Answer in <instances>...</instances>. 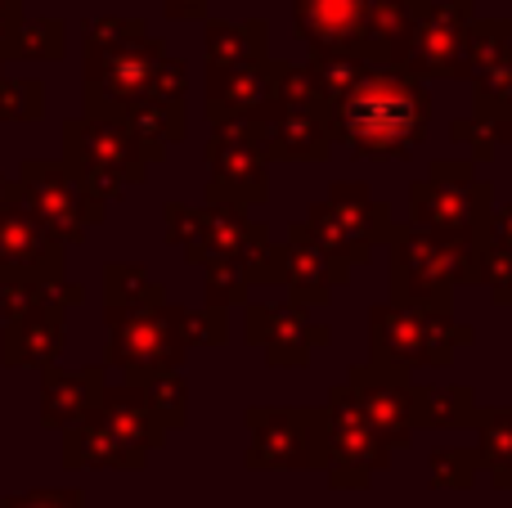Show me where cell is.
Here are the masks:
<instances>
[{
	"instance_id": "cell-1",
	"label": "cell",
	"mask_w": 512,
	"mask_h": 508,
	"mask_svg": "<svg viewBox=\"0 0 512 508\" xmlns=\"http://www.w3.org/2000/svg\"><path fill=\"white\" fill-rule=\"evenodd\" d=\"M333 144H346L351 158L396 162L409 158L427 140L432 126V95L418 77L396 63H369L364 77L324 113Z\"/></svg>"
},
{
	"instance_id": "cell-2",
	"label": "cell",
	"mask_w": 512,
	"mask_h": 508,
	"mask_svg": "<svg viewBox=\"0 0 512 508\" xmlns=\"http://www.w3.org/2000/svg\"><path fill=\"white\" fill-rule=\"evenodd\" d=\"M86 117L113 122L122 108L153 99L158 68L167 59V45L149 32L144 18H86Z\"/></svg>"
},
{
	"instance_id": "cell-3",
	"label": "cell",
	"mask_w": 512,
	"mask_h": 508,
	"mask_svg": "<svg viewBox=\"0 0 512 508\" xmlns=\"http://www.w3.org/2000/svg\"><path fill=\"white\" fill-rule=\"evenodd\" d=\"M477 234H436L418 225H396L391 252V302L409 311L454 315V288L477 279Z\"/></svg>"
},
{
	"instance_id": "cell-4",
	"label": "cell",
	"mask_w": 512,
	"mask_h": 508,
	"mask_svg": "<svg viewBox=\"0 0 512 508\" xmlns=\"http://www.w3.org/2000/svg\"><path fill=\"white\" fill-rule=\"evenodd\" d=\"M477 333L468 324H454L445 311H409V306L382 302L369 311V365L387 369H441L454 365V351L472 347Z\"/></svg>"
},
{
	"instance_id": "cell-5",
	"label": "cell",
	"mask_w": 512,
	"mask_h": 508,
	"mask_svg": "<svg viewBox=\"0 0 512 508\" xmlns=\"http://www.w3.org/2000/svg\"><path fill=\"white\" fill-rule=\"evenodd\" d=\"M63 167L99 198L113 203L126 194V185H140L149 176V153L126 131L122 122L108 117H68L63 122Z\"/></svg>"
},
{
	"instance_id": "cell-6",
	"label": "cell",
	"mask_w": 512,
	"mask_h": 508,
	"mask_svg": "<svg viewBox=\"0 0 512 508\" xmlns=\"http://www.w3.org/2000/svg\"><path fill=\"white\" fill-rule=\"evenodd\" d=\"M297 225L306 230V239H315L328 257L346 266H364L378 252V243H387L396 230L391 207L373 198V189L360 180H333L328 198L310 203Z\"/></svg>"
},
{
	"instance_id": "cell-7",
	"label": "cell",
	"mask_w": 512,
	"mask_h": 508,
	"mask_svg": "<svg viewBox=\"0 0 512 508\" xmlns=\"http://www.w3.org/2000/svg\"><path fill=\"white\" fill-rule=\"evenodd\" d=\"M248 423V455L252 473H310L324 468V410L306 405H252Z\"/></svg>"
},
{
	"instance_id": "cell-8",
	"label": "cell",
	"mask_w": 512,
	"mask_h": 508,
	"mask_svg": "<svg viewBox=\"0 0 512 508\" xmlns=\"http://www.w3.org/2000/svg\"><path fill=\"white\" fill-rule=\"evenodd\" d=\"M472 5L463 0H414L409 5L405 36L396 41L387 63L400 72L427 81V77H463V45H468Z\"/></svg>"
},
{
	"instance_id": "cell-9",
	"label": "cell",
	"mask_w": 512,
	"mask_h": 508,
	"mask_svg": "<svg viewBox=\"0 0 512 508\" xmlns=\"http://www.w3.org/2000/svg\"><path fill=\"white\" fill-rule=\"evenodd\" d=\"M108 320V351L104 365L122 369V383L140 387L158 374H180L189 351L180 347L176 329L167 320V302L144 311H104Z\"/></svg>"
},
{
	"instance_id": "cell-10",
	"label": "cell",
	"mask_w": 512,
	"mask_h": 508,
	"mask_svg": "<svg viewBox=\"0 0 512 508\" xmlns=\"http://www.w3.org/2000/svg\"><path fill=\"white\" fill-rule=\"evenodd\" d=\"M14 185L23 189L27 207L41 216V225L63 243V248L86 239L90 225H99L108 212V203H99V198L54 158H23Z\"/></svg>"
},
{
	"instance_id": "cell-11",
	"label": "cell",
	"mask_w": 512,
	"mask_h": 508,
	"mask_svg": "<svg viewBox=\"0 0 512 508\" xmlns=\"http://www.w3.org/2000/svg\"><path fill=\"white\" fill-rule=\"evenodd\" d=\"M68 252L27 207L23 189L9 180L0 194V288L9 284H63Z\"/></svg>"
},
{
	"instance_id": "cell-12",
	"label": "cell",
	"mask_w": 512,
	"mask_h": 508,
	"mask_svg": "<svg viewBox=\"0 0 512 508\" xmlns=\"http://www.w3.org/2000/svg\"><path fill=\"white\" fill-rule=\"evenodd\" d=\"M324 410V468H328V486L337 491H364L373 482V473L391 464V450L378 441V432L364 423V414L355 410L346 383H337L328 392Z\"/></svg>"
},
{
	"instance_id": "cell-13",
	"label": "cell",
	"mask_w": 512,
	"mask_h": 508,
	"mask_svg": "<svg viewBox=\"0 0 512 508\" xmlns=\"http://www.w3.org/2000/svg\"><path fill=\"white\" fill-rule=\"evenodd\" d=\"M346 392H351L355 410L364 414L378 441L396 455V450L414 446V396H409V374L387 365H351L346 374Z\"/></svg>"
},
{
	"instance_id": "cell-14",
	"label": "cell",
	"mask_w": 512,
	"mask_h": 508,
	"mask_svg": "<svg viewBox=\"0 0 512 508\" xmlns=\"http://www.w3.org/2000/svg\"><path fill=\"white\" fill-rule=\"evenodd\" d=\"M207 203H234V207H256L270 198V171H265L261 149L248 140L243 126H221L207 140Z\"/></svg>"
},
{
	"instance_id": "cell-15",
	"label": "cell",
	"mask_w": 512,
	"mask_h": 508,
	"mask_svg": "<svg viewBox=\"0 0 512 508\" xmlns=\"http://www.w3.org/2000/svg\"><path fill=\"white\" fill-rule=\"evenodd\" d=\"M495 212V185L472 180V185H436L418 180L409 185V225L436 234H486V221Z\"/></svg>"
},
{
	"instance_id": "cell-16",
	"label": "cell",
	"mask_w": 512,
	"mask_h": 508,
	"mask_svg": "<svg viewBox=\"0 0 512 508\" xmlns=\"http://www.w3.org/2000/svg\"><path fill=\"white\" fill-rule=\"evenodd\" d=\"M243 338L265 351V365H279V369L310 365V351L328 347V329L324 324H310V315L292 302H283V306L248 302V329H243Z\"/></svg>"
},
{
	"instance_id": "cell-17",
	"label": "cell",
	"mask_w": 512,
	"mask_h": 508,
	"mask_svg": "<svg viewBox=\"0 0 512 508\" xmlns=\"http://www.w3.org/2000/svg\"><path fill=\"white\" fill-rule=\"evenodd\" d=\"M248 140L261 149L265 162H324L333 153L324 113H288V108H261L252 122H243Z\"/></svg>"
},
{
	"instance_id": "cell-18",
	"label": "cell",
	"mask_w": 512,
	"mask_h": 508,
	"mask_svg": "<svg viewBox=\"0 0 512 508\" xmlns=\"http://www.w3.org/2000/svg\"><path fill=\"white\" fill-rule=\"evenodd\" d=\"M270 59L256 63H234V68H207L203 77V113L207 122L221 126H243L252 122L261 108H270Z\"/></svg>"
},
{
	"instance_id": "cell-19",
	"label": "cell",
	"mask_w": 512,
	"mask_h": 508,
	"mask_svg": "<svg viewBox=\"0 0 512 508\" xmlns=\"http://www.w3.org/2000/svg\"><path fill=\"white\" fill-rule=\"evenodd\" d=\"M265 230L248 216V207L234 203H203L198 207V234L185 243L189 266H221V261H243L252 243H261Z\"/></svg>"
},
{
	"instance_id": "cell-20",
	"label": "cell",
	"mask_w": 512,
	"mask_h": 508,
	"mask_svg": "<svg viewBox=\"0 0 512 508\" xmlns=\"http://www.w3.org/2000/svg\"><path fill=\"white\" fill-rule=\"evenodd\" d=\"M63 306H41V311L9 315L0 324V365L9 369H50L68 347V324Z\"/></svg>"
},
{
	"instance_id": "cell-21",
	"label": "cell",
	"mask_w": 512,
	"mask_h": 508,
	"mask_svg": "<svg viewBox=\"0 0 512 508\" xmlns=\"http://www.w3.org/2000/svg\"><path fill=\"white\" fill-rule=\"evenodd\" d=\"M283 252H288L283 288H288V302L301 306V311L324 306L328 297H333V288H342L346 275H351V266L337 261V257H328L315 239H306V230H301L297 221L288 225V243H283Z\"/></svg>"
},
{
	"instance_id": "cell-22",
	"label": "cell",
	"mask_w": 512,
	"mask_h": 508,
	"mask_svg": "<svg viewBox=\"0 0 512 508\" xmlns=\"http://www.w3.org/2000/svg\"><path fill=\"white\" fill-rule=\"evenodd\" d=\"M108 387V365H86V369H41V423L54 432L81 423L99 405Z\"/></svg>"
},
{
	"instance_id": "cell-23",
	"label": "cell",
	"mask_w": 512,
	"mask_h": 508,
	"mask_svg": "<svg viewBox=\"0 0 512 508\" xmlns=\"http://www.w3.org/2000/svg\"><path fill=\"white\" fill-rule=\"evenodd\" d=\"M364 0H292V32L310 54L360 50Z\"/></svg>"
},
{
	"instance_id": "cell-24",
	"label": "cell",
	"mask_w": 512,
	"mask_h": 508,
	"mask_svg": "<svg viewBox=\"0 0 512 508\" xmlns=\"http://www.w3.org/2000/svg\"><path fill=\"white\" fill-rule=\"evenodd\" d=\"M95 419L104 423V428L113 432V437L122 441L131 455H140V459H149L153 450L167 446V432L153 423V414L144 410L140 387H131V383L104 387V396H99V405H95Z\"/></svg>"
},
{
	"instance_id": "cell-25",
	"label": "cell",
	"mask_w": 512,
	"mask_h": 508,
	"mask_svg": "<svg viewBox=\"0 0 512 508\" xmlns=\"http://www.w3.org/2000/svg\"><path fill=\"white\" fill-rule=\"evenodd\" d=\"M63 464L68 468H113V473H140L149 459L131 455L104 423L95 419V410L86 414L81 423L63 428Z\"/></svg>"
},
{
	"instance_id": "cell-26",
	"label": "cell",
	"mask_w": 512,
	"mask_h": 508,
	"mask_svg": "<svg viewBox=\"0 0 512 508\" xmlns=\"http://www.w3.org/2000/svg\"><path fill=\"white\" fill-rule=\"evenodd\" d=\"M270 59V23L248 18V23H230V18H207L203 32V68H234V63Z\"/></svg>"
},
{
	"instance_id": "cell-27",
	"label": "cell",
	"mask_w": 512,
	"mask_h": 508,
	"mask_svg": "<svg viewBox=\"0 0 512 508\" xmlns=\"http://www.w3.org/2000/svg\"><path fill=\"white\" fill-rule=\"evenodd\" d=\"M113 122H122L144 144L149 162H162L171 144L185 140V104H167V99H140V104L122 108Z\"/></svg>"
},
{
	"instance_id": "cell-28",
	"label": "cell",
	"mask_w": 512,
	"mask_h": 508,
	"mask_svg": "<svg viewBox=\"0 0 512 508\" xmlns=\"http://www.w3.org/2000/svg\"><path fill=\"white\" fill-rule=\"evenodd\" d=\"M414 428H463L477 419V392L463 383H409Z\"/></svg>"
},
{
	"instance_id": "cell-29",
	"label": "cell",
	"mask_w": 512,
	"mask_h": 508,
	"mask_svg": "<svg viewBox=\"0 0 512 508\" xmlns=\"http://www.w3.org/2000/svg\"><path fill=\"white\" fill-rule=\"evenodd\" d=\"M162 302H167V288L140 261H108L104 266V311H144V306Z\"/></svg>"
},
{
	"instance_id": "cell-30",
	"label": "cell",
	"mask_w": 512,
	"mask_h": 508,
	"mask_svg": "<svg viewBox=\"0 0 512 508\" xmlns=\"http://www.w3.org/2000/svg\"><path fill=\"white\" fill-rule=\"evenodd\" d=\"M270 108H288V113H328V99L319 90L315 72L306 63H288V59H270Z\"/></svg>"
},
{
	"instance_id": "cell-31",
	"label": "cell",
	"mask_w": 512,
	"mask_h": 508,
	"mask_svg": "<svg viewBox=\"0 0 512 508\" xmlns=\"http://www.w3.org/2000/svg\"><path fill=\"white\" fill-rule=\"evenodd\" d=\"M409 5L414 0H364V23H360V54L369 63H387L396 41L405 36Z\"/></svg>"
},
{
	"instance_id": "cell-32",
	"label": "cell",
	"mask_w": 512,
	"mask_h": 508,
	"mask_svg": "<svg viewBox=\"0 0 512 508\" xmlns=\"http://www.w3.org/2000/svg\"><path fill=\"white\" fill-rule=\"evenodd\" d=\"M512 59V27L508 18H472L468 23V45H463V77L495 68Z\"/></svg>"
},
{
	"instance_id": "cell-33",
	"label": "cell",
	"mask_w": 512,
	"mask_h": 508,
	"mask_svg": "<svg viewBox=\"0 0 512 508\" xmlns=\"http://www.w3.org/2000/svg\"><path fill=\"white\" fill-rule=\"evenodd\" d=\"M167 320L171 329H176L180 347H221L225 338H230V311H216V306H203V311H194V306H176L167 302Z\"/></svg>"
},
{
	"instance_id": "cell-34",
	"label": "cell",
	"mask_w": 512,
	"mask_h": 508,
	"mask_svg": "<svg viewBox=\"0 0 512 508\" xmlns=\"http://www.w3.org/2000/svg\"><path fill=\"white\" fill-rule=\"evenodd\" d=\"M477 459L490 473H504L512 464V405H486L477 410Z\"/></svg>"
},
{
	"instance_id": "cell-35",
	"label": "cell",
	"mask_w": 512,
	"mask_h": 508,
	"mask_svg": "<svg viewBox=\"0 0 512 508\" xmlns=\"http://www.w3.org/2000/svg\"><path fill=\"white\" fill-rule=\"evenodd\" d=\"M68 54V23L54 14H41V18H23V32H18V45H14V59H27V63H59Z\"/></svg>"
},
{
	"instance_id": "cell-36",
	"label": "cell",
	"mask_w": 512,
	"mask_h": 508,
	"mask_svg": "<svg viewBox=\"0 0 512 508\" xmlns=\"http://www.w3.org/2000/svg\"><path fill=\"white\" fill-rule=\"evenodd\" d=\"M140 396H144V410L153 414L162 432H176L180 423L189 419V387L180 374H158L149 383H140Z\"/></svg>"
},
{
	"instance_id": "cell-37",
	"label": "cell",
	"mask_w": 512,
	"mask_h": 508,
	"mask_svg": "<svg viewBox=\"0 0 512 508\" xmlns=\"http://www.w3.org/2000/svg\"><path fill=\"white\" fill-rule=\"evenodd\" d=\"M306 68L315 72V81H319V90H324L328 104H337V99L364 77L369 59H364L360 50H333V54H310Z\"/></svg>"
},
{
	"instance_id": "cell-38",
	"label": "cell",
	"mask_w": 512,
	"mask_h": 508,
	"mask_svg": "<svg viewBox=\"0 0 512 508\" xmlns=\"http://www.w3.org/2000/svg\"><path fill=\"white\" fill-rule=\"evenodd\" d=\"M477 450H463V446H436L432 459H427V482L432 491H468L477 482Z\"/></svg>"
},
{
	"instance_id": "cell-39",
	"label": "cell",
	"mask_w": 512,
	"mask_h": 508,
	"mask_svg": "<svg viewBox=\"0 0 512 508\" xmlns=\"http://www.w3.org/2000/svg\"><path fill=\"white\" fill-rule=\"evenodd\" d=\"M477 284H486L499 306L512 302V243L481 234V243H477Z\"/></svg>"
},
{
	"instance_id": "cell-40",
	"label": "cell",
	"mask_w": 512,
	"mask_h": 508,
	"mask_svg": "<svg viewBox=\"0 0 512 508\" xmlns=\"http://www.w3.org/2000/svg\"><path fill=\"white\" fill-rule=\"evenodd\" d=\"M45 81L41 77H0V122H41Z\"/></svg>"
},
{
	"instance_id": "cell-41",
	"label": "cell",
	"mask_w": 512,
	"mask_h": 508,
	"mask_svg": "<svg viewBox=\"0 0 512 508\" xmlns=\"http://www.w3.org/2000/svg\"><path fill=\"white\" fill-rule=\"evenodd\" d=\"M207 306L216 311H230V306H248L252 302V288L243 279L239 261H221V266H207Z\"/></svg>"
},
{
	"instance_id": "cell-42",
	"label": "cell",
	"mask_w": 512,
	"mask_h": 508,
	"mask_svg": "<svg viewBox=\"0 0 512 508\" xmlns=\"http://www.w3.org/2000/svg\"><path fill=\"white\" fill-rule=\"evenodd\" d=\"M239 270H243V279H248V288H256V284H283L288 252H283V243H270V234H265L261 243H252V248L243 252Z\"/></svg>"
},
{
	"instance_id": "cell-43",
	"label": "cell",
	"mask_w": 512,
	"mask_h": 508,
	"mask_svg": "<svg viewBox=\"0 0 512 508\" xmlns=\"http://www.w3.org/2000/svg\"><path fill=\"white\" fill-rule=\"evenodd\" d=\"M450 135L459 144H468L472 162H490L499 153V144H504V131H499L495 117H459V122L450 126Z\"/></svg>"
},
{
	"instance_id": "cell-44",
	"label": "cell",
	"mask_w": 512,
	"mask_h": 508,
	"mask_svg": "<svg viewBox=\"0 0 512 508\" xmlns=\"http://www.w3.org/2000/svg\"><path fill=\"white\" fill-rule=\"evenodd\" d=\"M0 508H86V491L77 486H45V491H23V495H5Z\"/></svg>"
},
{
	"instance_id": "cell-45",
	"label": "cell",
	"mask_w": 512,
	"mask_h": 508,
	"mask_svg": "<svg viewBox=\"0 0 512 508\" xmlns=\"http://www.w3.org/2000/svg\"><path fill=\"white\" fill-rule=\"evenodd\" d=\"M162 234H167V243L185 248V243L198 234V207H189V203H167V207H162Z\"/></svg>"
},
{
	"instance_id": "cell-46",
	"label": "cell",
	"mask_w": 512,
	"mask_h": 508,
	"mask_svg": "<svg viewBox=\"0 0 512 508\" xmlns=\"http://www.w3.org/2000/svg\"><path fill=\"white\" fill-rule=\"evenodd\" d=\"M18 32H23V0H0V63L14 59Z\"/></svg>"
},
{
	"instance_id": "cell-47",
	"label": "cell",
	"mask_w": 512,
	"mask_h": 508,
	"mask_svg": "<svg viewBox=\"0 0 512 508\" xmlns=\"http://www.w3.org/2000/svg\"><path fill=\"white\" fill-rule=\"evenodd\" d=\"M427 180H436V185H472L477 180V162H459V158H436L432 167H427Z\"/></svg>"
},
{
	"instance_id": "cell-48",
	"label": "cell",
	"mask_w": 512,
	"mask_h": 508,
	"mask_svg": "<svg viewBox=\"0 0 512 508\" xmlns=\"http://www.w3.org/2000/svg\"><path fill=\"white\" fill-rule=\"evenodd\" d=\"M162 14L176 18V23H198V18H207V0H158Z\"/></svg>"
},
{
	"instance_id": "cell-49",
	"label": "cell",
	"mask_w": 512,
	"mask_h": 508,
	"mask_svg": "<svg viewBox=\"0 0 512 508\" xmlns=\"http://www.w3.org/2000/svg\"><path fill=\"white\" fill-rule=\"evenodd\" d=\"M486 234H490V239H504V243H512V203H504V207H495V212H490Z\"/></svg>"
},
{
	"instance_id": "cell-50",
	"label": "cell",
	"mask_w": 512,
	"mask_h": 508,
	"mask_svg": "<svg viewBox=\"0 0 512 508\" xmlns=\"http://www.w3.org/2000/svg\"><path fill=\"white\" fill-rule=\"evenodd\" d=\"M490 117H495V122H499V131H504V144H508V140H512V95H508L504 104H499Z\"/></svg>"
},
{
	"instance_id": "cell-51",
	"label": "cell",
	"mask_w": 512,
	"mask_h": 508,
	"mask_svg": "<svg viewBox=\"0 0 512 508\" xmlns=\"http://www.w3.org/2000/svg\"><path fill=\"white\" fill-rule=\"evenodd\" d=\"M490 482H495L499 491H508V495H512V464L504 468V473H490Z\"/></svg>"
},
{
	"instance_id": "cell-52",
	"label": "cell",
	"mask_w": 512,
	"mask_h": 508,
	"mask_svg": "<svg viewBox=\"0 0 512 508\" xmlns=\"http://www.w3.org/2000/svg\"><path fill=\"white\" fill-rule=\"evenodd\" d=\"M5 185H9V176H5V171H0V194H5Z\"/></svg>"
},
{
	"instance_id": "cell-53",
	"label": "cell",
	"mask_w": 512,
	"mask_h": 508,
	"mask_svg": "<svg viewBox=\"0 0 512 508\" xmlns=\"http://www.w3.org/2000/svg\"><path fill=\"white\" fill-rule=\"evenodd\" d=\"M508 27H512V14H508Z\"/></svg>"
},
{
	"instance_id": "cell-54",
	"label": "cell",
	"mask_w": 512,
	"mask_h": 508,
	"mask_svg": "<svg viewBox=\"0 0 512 508\" xmlns=\"http://www.w3.org/2000/svg\"><path fill=\"white\" fill-rule=\"evenodd\" d=\"M0 68H5V63H0ZM0 77H5V72H0Z\"/></svg>"
},
{
	"instance_id": "cell-55",
	"label": "cell",
	"mask_w": 512,
	"mask_h": 508,
	"mask_svg": "<svg viewBox=\"0 0 512 508\" xmlns=\"http://www.w3.org/2000/svg\"><path fill=\"white\" fill-rule=\"evenodd\" d=\"M463 5H472V0H463Z\"/></svg>"
}]
</instances>
